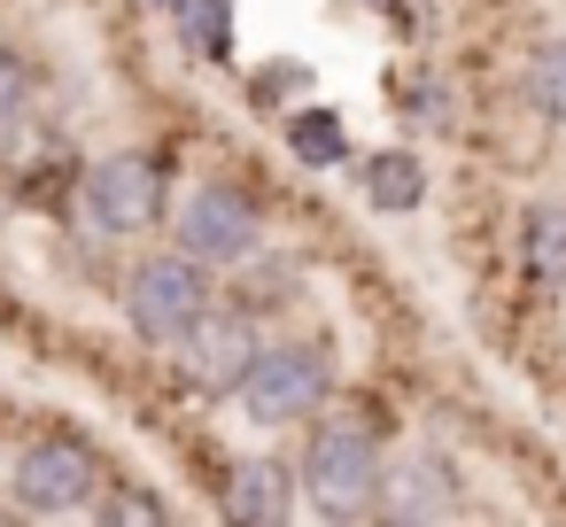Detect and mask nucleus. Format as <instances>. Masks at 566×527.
<instances>
[{
  "label": "nucleus",
  "mask_w": 566,
  "mask_h": 527,
  "mask_svg": "<svg viewBox=\"0 0 566 527\" xmlns=\"http://www.w3.org/2000/svg\"><path fill=\"white\" fill-rule=\"evenodd\" d=\"M303 488H311V504L334 512V519L373 512L380 488H388L373 426H365V419H318V426H311V450H303Z\"/></svg>",
  "instance_id": "1"
},
{
  "label": "nucleus",
  "mask_w": 566,
  "mask_h": 527,
  "mask_svg": "<svg viewBox=\"0 0 566 527\" xmlns=\"http://www.w3.org/2000/svg\"><path fill=\"white\" fill-rule=\"evenodd\" d=\"M210 310V280H202V256H148L133 280H125V318H133V334L140 341H156V349H179L187 341V326Z\"/></svg>",
  "instance_id": "2"
},
{
  "label": "nucleus",
  "mask_w": 566,
  "mask_h": 527,
  "mask_svg": "<svg viewBox=\"0 0 566 527\" xmlns=\"http://www.w3.org/2000/svg\"><path fill=\"white\" fill-rule=\"evenodd\" d=\"M326 349H311V341H280V349H256V365H249V380L233 388L241 396V411L256 419V426H287V419H311L318 403H326Z\"/></svg>",
  "instance_id": "3"
},
{
  "label": "nucleus",
  "mask_w": 566,
  "mask_h": 527,
  "mask_svg": "<svg viewBox=\"0 0 566 527\" xmlns=\"http://www.w3.org/2000/svg\"><path fill=\"white\" fill-rule=\"evenodd\" d=\"M78 202H86V225L94 233H140L164 210V171H156V156H102L86 171Z\"/></svg>",
  "instance_id": "4"
},
{
  "label": "nucleus",
  "mask_w": 566,
  "mask_h": 527,
  "mask_svg": "<svg viewBox=\"0 0 566 527\" xmlns=\"http://www.w3.org/2000/svg\"><path fill=\"white\" fill-rule=\"evenodd\" d=\"M94 488H102V473H94V457H86L78 442H32V450H17V465H9V496H17L24 512H40V519L86 512Z\"/></svg>",
  "instance_id": "5"
},
{
  "label": "nucleus",
  "mask_w": 566,
  "mask_h": 527,
  "mask_svg": "<svg viewBox=\"0 0 566 527\" xmlns=\"http://www.w3.org/2000/svg\"><path fill=\"white\" fill-rule=\"evenodd\" d=\"M179 249L202 264H249L256 256V210L233 187H195L179 202Z\"/></svg>",
  "instance_id": "6"
},
{
  "label": "nucleus",
  "mask_w": 566,
  "mask_h": 527,
  "mask_svg": "<svg viewBox=\"0 0 566 527\" xmlns=\"http://www.w3.org/2000/svg\"><path fill=\"white\" fill-rule=\"evenodd\" d=\"M249 365H256V326H249V310H218V303H210V310L187 326V341H179V372H187L195 388H241Z\"/></svg>",
  "instance_id": "7"
},
{
  "label": "nucleus",
  "mask_w": 566,
  "mask_h": 527,
  "mask_svg": "<svg viewBox=\"0 0 566 527\" xmlns=\"http://www.w3.org/2000/svg\"><path fill=\"white\" fill-rule=\"evenodd\" d=\"M380 512L388 519H442V512H458V473H450V457H403L396 473H388V488H380Z\"/></svg>",
  "instance_id": "8"
},
{
  "label": "nucleus",
  "mask_w": 566,
  "mask_h": 527,
  "mask_svg": "<svg viewBox=\"0 0 566 527\" xmlns=\"http://www.w3.org/2000/svg\"><path fill=\"white\" fill-rule=\"evenodd\" d=\"M365 202L373 210H419L427 202V171H419V156H403V148H388V156H365Z\"/></svg>",
  "instance_id": "9"
},
{
  "label": "nucleus",
  "mask_w": 566,
  "mask_h": 527,
  "mask_svg": "<svg viewBox=\"0 0 566 527\" xmlns=\"http://www.w3.org/2000/svg\"><path fill=\"white\" fill-rule=\"evenodd\" d=\"M241 519H287V481H280V465H264V457H249L241 473H233V496H226Z\"/></svg>",
  "instance_id": "10"
},
{
  "label": "nucleus",
  "mask_w": 566,
  "mask_h": 527,
  "mask_svg": "<svg viewBox=\"0 0 566 527\" xmlns=\"http://www.w3.org/2000/svg\"><path fill=\"white\" fill-rule=\"evenodd\" d=\"M527 109L551 117V125H566V40L535 48V63H527Z\"/></svg>",
  "instance_id": "11"
},
{
  "label": "nucleus",
  "mask_w": 566,
  "mask_h": 527,
  "mask_svg": "<svg viewBox=\"0 0 566 527\" xmlns=\"http://www.w3.org/2000/svg\"><path fill=\"white\" fill-rule=\"evenodd\" d=\"M287 148H295L303 164H342V156H349L334 109H295V117H287Z\"/></svg>",
  "instance_id": "12"
},
{
  "label": "nucleus",
  "mask_w": 566,
  "mask_h": 527,
  "mask_svg": "<svg viewBox=\"0 0 566 527\" xmlns=\"http://www.w3.org/2000/svg\"><path fill=\"white\" fill-rule=\"evenodd\" d=\"M527 264H535V280H566V202L527 218Z\"/></svg>",
  "instance_id": "13"
},
{
  "label": "nucleus",
  "mask_w": 566,
  "mask_h": 527,
  "mask_svg": "<svg viewBox=\"0 0 566 527\" xmlns=\"http://www.w3.org/2000/svg\"><path fill=\"white\" fill-rule=\"evenodd\" d=\"M179 24L202 40V55H233V24H226V0H179Z\"/></svg>",
  "instance_id": "14"
},
{
  "label": "nucleus",
  "mask_w": 566,
  "mask_h": 527,
  "mask_svg": "<svg viewBox=\"0 0 566 527\" xmlns=\"http://www.w3.org/2000/svg\"><path fill=\"white\" fill-rule=\"evenodd\" d=\"M24 94H32V71L17 48H0V125H17L24 117Z\"/></svg>",
  "instance_id": "15"
},
{
  "label": "nucleus",
  "mask_w": 566,
  "mask_h": 527,
  "mask_svg": "<svg viewBox=\"0 0 566 527\" xmlns=\"http://www.w3.org/2000/svg\"><path fill=\"white\" fill-rule=\"evenodd\" d=\"M102 512H109V519H156V504H148V496H109Z\"/></svg>",
  "instance_id": "16"
},
{
  "label": "nucleus",
  "mask_w": 566,
  "mask_h": 527,
  "mask_svg": "<svg viewBox=\"0 0 566 527\" xmlns=\"http://www.w3.org/2000/svg\"><path fill=\"white\" fill-rule=\"evenodd\" d=\"M156 9H179V0H156Z\"/></svg>",
  "instance_id": "17"
}]
</instances>
